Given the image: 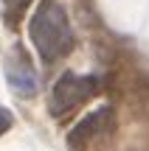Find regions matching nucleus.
Instances as JSON below:
<instances>
[{"label":"nucleus","mask_w":149,"mask_h":151,"mask_svg":"<svg viewBox=\"0 0 149 151\" xmlns=\"http://www.w3.org/2000/svg\"><path fill=\"white\" fill-rule=\"evenodd\" d=\"M113 118H116V115H113V106H99V109H93L90 115H84V118L73 126V132L68 134V146H71V151L87 148L99 134L110 132Z\"/></svg>","instance_id":"obj_4"},{"label":"nucleus","mask_w":149,"mask_h":151,"mask_svg":"<svg viewBox=\"0 0 149 151\" xmlns=\"http://www.w3.org/2000/svg\"><path fill=\"white\" fill-rule=\"evenodd\" d=\"M28 37H31L34 50L45 65L65 59L73 50V28L68 20V11L56 0H42L39 9L28 20Z\"/></svg>","instance_id":"obj_1"},{"label":"nucleus","mask_w":149,"mask_h":151,"mask_svg":"<svg viewBox=\"0 0 149 151\" xmlns=\"http://www.w3.org/2000/svg\"><path fill=\"white\" fill-rule=\"evenodd\" d=\"M11 123H14V118H11V112L0 104V134H6V132L11 129Z\"/></svg>","instance_id":"obj_6"},{"label":"nucleus","mask_w":149,"mask_h":151,"mask_svg":"<svg viewBox=\"0 0 149 151\" xmlns=\"http://www.w3.org/2000/svg\"><path fill=\"white\" fill-rule=\"evenodd\" d=\"M28 3H31V0H6V20L14 22L17 17L28 9Z\"/></svg>","instance_id":"obj_5"},{"label":"nucleus","mask_w":149,"mask_h":151,"mask_svg":"<svg viewBox=\"0 0 149 151\" xmlns=\"http://www.w3.org/2000/svg\"><path fill=\"white\" fill-rule=\"evenodd\" d=\"M101 81L96 76H79V73H62L56 78V84L51 87L48 109L54 118H65L68 112L84 106L90 98L99 92Z\"/></svg>","instance_id":"obj_2"},{"label":"nucleus","mask_w":149,"mask_h":151,"mask_svg":"<svg viewBox=\"0 0 149 151\" xmlns=\"http://www.w3.org/2000/svg\"><path fill=\"white\" fill-rule=\"evenodd\" d=\"M3 73H6V84L11 87L17 98H34L39 90V76L34 70L31 59L25 56L23 48H14L3 62Z\"/></svg>","instance_id":"obj_3"}]
</instances>
